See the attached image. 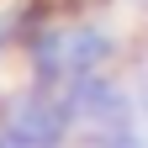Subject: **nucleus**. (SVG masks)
I'll return each mask as SVG.
<instances>
[{"mask_svg": "<svg viewBox=\"0 0 148 148\" xmlns=\"http://www.w3.org/2000/svg\"><path fill=\"white\" fill-rule=\"evenodd\" d=\"M101 58H106V37L90 32V27H74V32H58V37L42 42L37 69H42L48 79H85Z\"/></svg>", "mask_w": 148, "mask_h": 148, "instance_id": "nucleus-1", "label": "nucleus"}, {"mask_svg": "<svg viewBox=\"0 0 148 148\" xmlns=\"http://www.w3.org/2000/svg\"><path fill=\"white\" fill-rule=\"evenodd\" d=\"M64 138V106L53 101H32L11 116V127L0 132V148H58Z\"/></svg>", "mask_w": 148, "mask_h": 148, "instance_id": "nucleus-2", "label": "nucleus"}]
</instances>
